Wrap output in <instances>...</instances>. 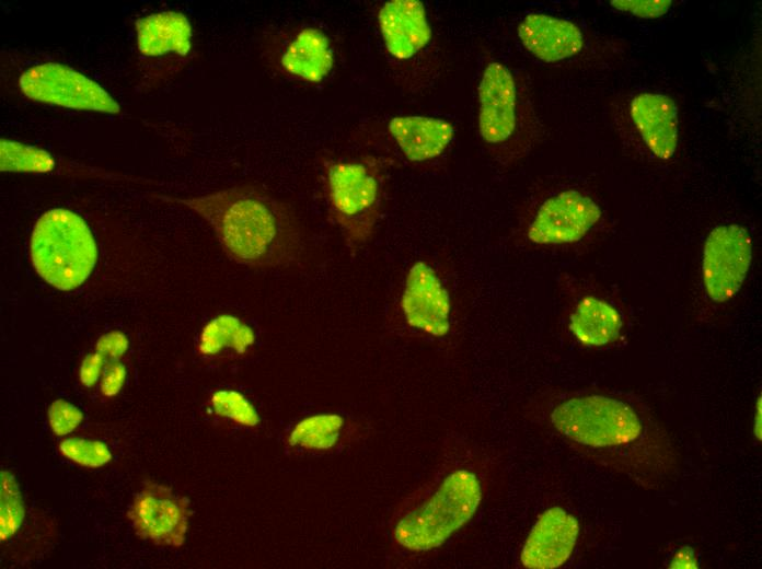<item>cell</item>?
<instances>
[{
	"label": "cell",
	"mask_w": 762,
	"mask_h": 569,
	"mask_svg": "<svg viewBox=\"0 0 762 569\" xmlns=\"http://www.w3.org/2000/svg\"><path fill=\"white\" fill-rule=\"evenodd\" d=\"M671 568H696L697 561L695 559L694 553L690 547H683L680 549L673 560L670 564Z\"/></svg>",
	"instance_id": "4dcf8cb0"
},
{
	"label": "cell",
	"mask_w": 762,
	"mask_h": 569,
	"mask_svg": "<svg viewBox=\"0 0 762 569\" xmlns=\"http://www.w3.org/2000/svg\"><path fill=\"white\" fill-rule=\"evenodd\" d=\"M400 311L407 327L432 337L450 330L451 300L436 270L424 260L408 269L400 298Z\"/></svg>",
	"instance_id": "30bf717a"
},
{
	"label": "cell",
	"mask_w": 762,
	"mask_h": 569,
	"mask_svg": "<svg viewBox=\"0 0 762 569\" xmlns=\"http://www.w3.org/2000/svg\"><path fill=\"white\" fill-rule=\"evenodd\" d=\"M752 260V241L739 224H723L707 235L702 257V280L708 298L723 303L741 288Z\"/></svg>",
	"instance_id": "ba28073f"
},
{
	"label": "cell",
	"mask_w": 762,
	"mask_h": 569,
	"mask_svg": "<svg viewBox=\"0 0 762 569\" xmlns=\"http://www.w3.org/2000/svg\"><path fill=\"white\" fill-rule=\"evenodd\" d=\"M754 434L758 440H761V397L759 396L754 414Z\"/></svg>",
	"instance_id": "1f68e13d"
},
{
	"label": "cell",
	"mask_w": 762,
	"mask_h": 569,
	"mask_svg": "<svg viewBox=\"0 0 762 569\" xmlns=\"http://www.w3.org/2000/svg\"><path fill=\"white\" fill-rule=\"evenodd\" d=\"M600 217L601 209L589 196L564 190L540 206L529 225L528 237L541 245L574 243L581 240Z\"/></svg>",
	"instance_id": "8fae6325"
},
{
	"label": "cell",
	"mask_w": 762,
	"mask_h": 569,
	"mask_svg": "<svg viewBox=\"0 0 762 569\" xmlns=\"http://www.w3.org/2000/svg\"><path fill=\"white\" fill-rule=\"evenodd\" d=\"M579 535L577 519L561 507L543 511L520 553V562L529 569H555L570 558Z\"/></svg>",
	"instance_id": "7c38bea8"
},
{
	"label": "cell",
	"mask_w": 762,
	"mask_h": 569,
	"mask_svg": "<svg viewBox=\"0 0 762 569\" xmlns=\"http://www.w3.org/2000/svg\"><path fill=\"white\" fill-rule=\"evenodd\" d=\"M190 514L186 497L152 480L143 483L127 511L137 536L155 546L174 548L185 542Z\"/></svg>",
	"instance_id": "52a82bcc"
},
{
	"label": "cell",
	"mask_w": 762,
	"mask_h": 569,
	"mask_svg": "<svg viewBox=\"0 0 762 569\" xmlns=\"http://www.w3.org/2000/svg\"><path fill=\"white\" fill-rule=\"evenodd\" d=\"M104 359L97 353L85 356L80 367V381L86 387L96 384L101 376Z\"/></svg>",
	"instance_id": "f546056e"
},
{
	"label": "cell",
	"mask_w": 762,
	"mask_h": 569,
	"mask_svg": "<svg viewBox=\"0 0 762 569\" xmlns=\"http://www.w3.org/2000/svg\"><path fill=\"white\" fill-rule=\"evenodd\" d=\"M137 46L145 56L175 54L185 57L192 49L193 28L177 11H162L136 21Z\"/></svg>",
	"instance_id": "ac0fdd59"
},
{
	"label": "cell",
	"mask_w": 762,
	"mask_h": 569,
	"mask_svg": "<svg viewBox=\"0 0 762 569\" xmlns=\"http://www.w3.org/2000/svg\"><path fill=\"white\" fill-rule=\"evenodd\" d=\"M19 85L25 96L37 102L107 114L120 112L100 84L65 65H35L21 74Z\"/></svg>",
	"instance_id": "8992f818"
},
{
	"label": "cell",
	"mask_w": 762,
	"mask_h": 569,
	"mask_svg": "<svg viewBox=\"0 0 762 569\" xmlns=\"http://www.w3.org/2000/svg\"><path fill=\"white\" fill-rule=\"evenodd\" d=\"M489 464L475 446L454 442L430 474L395 508L393 544L409 554L441 547L475 516L487 490Z\"/></svg>",
	"instance_id": "7a4b0ae2"
},
{
	"label": "cell",
	"mask_w": 762,
	"mask_h": 569,
	"mask_svg": "<svg viewBox=\"0 0 762 569\" xmlns=\"http://www.w3.org/2000/svg\"><path fill=\"white\" fill-rule=\"evenodd\" d=\"M347 425V420L338 414L305 417L290 430L287 445L296 451L328 452L342 442Z\"/></svg>",
	"instance_id": "44dd1931"
},
{
	"label": "cell",
	"mask_w": 762,
	"mask_h": 569,
	"mask_svg": "<svg viewBox=\"0 0 762 569\" xmlns=\"http://www.w3.org/2000/svg\"><path fill=\"white\" fill-rule=\"evenodd\" d=\"M31 257L37 274L59 290H73L91 275L97 247L85 221L76 212L55 208L36 221Z\"/></svg>",
	"instance_id": "5b68a950"
},
{
	"label": "cell",
	"mask_w": 762,
	"mask_h": 569,
	"mask_svg": "<svg viewBox=\"0 0 762 569\" xmlns=\"http://www.w3.org/2000/svg\"><path fill=\"white\" fill-rule=\"evenodd\" d=\"M1 512L0 537L9 539L21 527L25 507L15 476L10 471H1Z\"/></svg>",
	"instance_id": "603a6c76"
},
{
	"label": "cell",
	"mask_w": 762,
	"mask_h": 569,
	"mask_svg": "<svg viewBox=\"0 0 762 569\" xmlns=\"http://www.w3.org/2000/svg\"><path fill=\"white\" fill-rule=\"evenodd\" d=\"M478 130L495 152L510 143L518 129V89L511 71L499 61L489 62L477 88Z\"/></svg>",
	"instance_id": "9c48e42d"
},
{
	"label": "cell",
	"mask_w": 762,
	"mask_h": 569,
	"mask_svg": "<svg viewBox=\"0 0 762 569\" xmlns=\"http://www.w3.org/2000/svg\"><path fill=\"white\" fill-rule=\"evenodd\" d=\"M55 165L54 156L42 148L5 138L0 141V169L3 172L44 173Z\"/></svg>",
	"instance_id": "7402d4cb"
},
{
	"label": "cell",
	"mask_w": 762,
	"mask_h": 569,
	"mask_svg": "<svg viewBox=\"0 0 762 569\" xmlns=\"http://www.w3.org/2000/svg\"><path fill=\"white\" fill-rule=\"evenodd\" d=\"M126 378V368L118 361L108 362L104 368L101 381V391L104 396L116 395L122 388Z\"/></svg>",
	"instance_id": "f1b7e54d"
},
{
	"label": "cell",
	"mask_w": 762,
	"mask_h": 569,
	"mask_svg": "<svg viewBox=\"0 0 762 569\" xmlns=\"http://www.w3.org/2000/svg\"><path fill=\"white\" fill-rule=\"evenodd\" d=\"M610 5L617 11L640 19H657L665 15L672 5L671 0H612Z\"/></svg>",
	"instance_id": "4316f807"
},
{
	"label": "cell",
	"mask_w": 762,
	"mask_h": 569,
	"mask_svg": "<svg viewBox=\"0 0 762 569\" xmlns=\"http://www.w3.org/2000/svg\"><path fill=\"white\" fill-rule=\"evenodd\" d=\"M323 181L330 220L339 228L349 248L362 246L371 239L382 208L379 160H326Z\"/></svg>",
	"instance_id": "277c9868"
},
{
	"label": "cell",
	"mask_w": 762,
	"mask_h": 569,
	"mask_svg": "<svg viewBox=\"0 0 762 569\" xmlns=\"http://www.w3.org/2000/svg\"><path fill=\"white\" fill-rule=\"evenodd\" d=\"M255 340V332L249 324L232 315H219L203 327L197 350L206 358H216L224 352L243 356Z\"/></svg>",
	"instance_id": "ffe728a7"
},
{
	"label": "cell",
	"mask_w": 762,
	"mask_h": 569,
	"mask_svg": "<svg viewBox=\"0 0 762 569\" xmlns=\"http://www.w3.org/2000/svg\"><path fill=\"white\" fill-rule=\"evenodd\" d=\"M550 427L572 448L599 466L653 489L679 468V454L651 415L624 398L577 394L557 402Z\"/></svg>",
	"instance_id": "6da1fadb"
},
{
	"label": "cell",
	"mask_w": 762,
	"mask_h": 569,
	"mask_svg": "<svg viewBox=\"0 0 762 569\" xmlns=\"http://www.w3.org/2000/svg\"><path fill=\"white\" fill-rule=\"evenodd\" d=\"M210 406L216 416L242 427L254 428L261 422L255 406L238 391L215 392L210 397Z\"/></svg>",
	"instance_id": "cb8c5ba5"
},
{
	"label": "cell",
	"mask_w": 762,
	"mask_h": 569,
	"mask_svg": "<svg viewBox=\"0 0 762 569\" xmlns=\"http://www.w3.org/2000/svg\"><path fill=\"white\" fill-rule=\"evenodd\" d=\"M58 449L64 457L89 468L102 467L113 457L108 446L100 440L68 438L60 441Z\"/></svg>",
	"instance_id": "d4e9b609"
},
{
	"label": "cell",
	"mask_w": 762,
	"mask_h": 569,
	"mask_svg": "<svg viewBox=\"0 0 762 569\" xmlns=\"http://www.w3.org/2000/svg\"><path fill=\"white\" fill-rule=\"evenodd\" d=\"M83 413L65 399H56L48 409V422L54 434L62 437L74 431L83 421Z\"/></svg>",
	"instance_id": "484cf974"
},
{
	"label": "cell",
	"mask_w": 762,
	"mask_h": 569,
	"mask_svg": "<svg viewBox=\"0 0 762 569\" xmlns=\"http://www.w3.org/2000/svg\"><path fill=\"white\" fill-rule=\"evenodd\" d=\"M278 61L287 74L315 84L328 77L335 57L331 40L323 31L302 26L292 31L282 43Z\"/></svg>",
	"instance_id": "2e32d148"
},
{
	"label": "cell",
	"mask_w": 762,
	"mask_h": 569,
	"mask_svg": "<svg viewBox=\"0 0 762 569\" xmlns=\"http://www.w3.org/2000/svg\"><path fill=\"white\" fill-rule=\"evenodd\" d=\"M622 317L609 302L593 295L582 298L569 318L574 337L587 347H601L615 341L622 329Z\"/></svg>",
	"instance_id": "d6986e66"
},
{
	"label": "cell",
	"mask_w": 762,
	"mask_h": 569,
	"mask_svg": "<svg viewBox=\"0 0 762 569\" xmlns=\"http://www.w3.org/2000/svg\"><path fill=\"white\" fill-rule=\"evenodd\" d=\"M163 199L201 217L228 257L240 265L274 270L296 265L302 258V233L292 212L263 189L241 185Z\"/></svg>",
	"instance_id": "3957f363"
},
{
	"label": "cell",
	"mask_w": 762,
	"mask_h": 569,
	"mask_svg": "<svg viewBox=\"0 0 762 569\" xmlns=\"http://www.w3.org/2000/svg\"><path fill=\"white\" fill-rule=\"evenodd\" d=\"M380 33L388 53L407 60L431 39L425 5L418 0H390L378 13Z\"/></svg>",
	"instance_id": "4fadbf2b"
},
{
	"label": "cell",
	"mask_w": 762,
	"mask_h": 569,
	"mask_svg": "<svg viewBox=\"0 0 762 569\" xmlns=\"http://www.w3.org/2000/svg\"><path fill=\"white\" fill-rule=\"evenodd\" d=\"M388 130L403 155L412 162L439 156L450 144L453 126L444 119L426 116H396Z\"/></svg>",
	"instance_id": "e0dca14e"
},
{
	"label": "cell",
	"mask_w": 762,
	"mask_h": 569,
	"mask_svg": "<svg viewBox=\"0 0 762 569\" xmlns=\"http://www.w3.org/2000/svg\"><path fill=\"white\" fill-rule=\"evenodd\" d=\"M630 114L649 151L660 160L672 158L679 138L676 102L666 94L640 92L632 98Z\"/></svg>",
	"instance_id": "5bb4252c"
},
{
	"label": "cell",
	"mask_w": 762,
	"mask_h": 569,
	"mask_svg": "<svg viewBox=\"0 0 762 569\" xmlns=\"http://www.w3.org/2000/svg\"><path fill=\"white\" fill-rule=\"evenodd\" d=\"M518 37L531 55L547 63L568 59L584 47L575 23L545 13L527 14L518 25Z\"/></svg>",
	"instance_id": "9a60e30c"
},
{
	"label": "cell",
	"mask_w": 762,
	"mask_h": 569,
	"mask_svg": "<svg viewBox=\"0 0 762 569\" xmlns=\"http://www.w3.org/2000/svg\"><path fill=\"white\" fill-rule=\"evenodd\" d=\"M128 349V339L120 332H111L103 335L96 342L95 352H97L104 361H118Z\"/></svg>",
	"instance_id": "83f0119b"
}]
</instances>
